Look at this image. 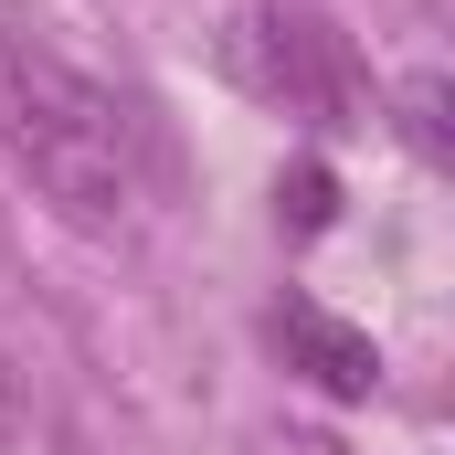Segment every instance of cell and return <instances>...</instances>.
<instances>
[{"label":"cell","mask_w":455,"mask_h":455,"mask_svg":"<svg viewBox=\"0 0 455 455\" xmlns=\"http://www.w3.org/2000/svg\"><path fill=\"white\" fill-rule=\"evenodd\" d=\"M0 159L96 243L148 223V127L107 75L43 32H0Z\"/></svg>","instance_id":"6da1fadb"},{"label":"cell","mask_w":455,"mask_h":455,"mask_svg":"<svg viewBox=\"0 0 455 455\" xmlns=\"http://www.w3.org/2000/svg\"><path fill=\"white\" fill-rule=\"evenodd\" d=\"M223 75L243 85V96H265V107L307 116V127H349V116L371 107L349 32H329V21L297 11V0H254V11H233V21H223Z\"/></svg>","instance_id":"7a4b0ae2"},{"label":"cell","mask_w":455,"mask_h":455,"mask_svg":"<svg viewBox=\"0 0 455 455\" xmlns=\"http://www.w3.org/2000/svg\"><path fill=\"white\" fill-rule=\"evenodd\" d=\"M275 349H286L329 403H371V392H381V349H371V329L329 318L318 297H286V307H275Z\"/></svg>","instance_id":"3957f363"},{"label":"cell","mask_w":455,"mask_h":455,"mask_svg":"<svg viewBox=\"0 0 455 455\" xmlns=\"http://www.w3.org/2000/svg\"><path fill=\"white\" fill-rule=\"evenodd\" d=\"M392 127H403V148L424 159V170H445L455 159V127H445V75L424 64V75H403V96H392Z\"/></svg>","instance_id":"277c9868"},{"label":"cell","mask_w":455,"mask_h":455,"mask_svg":"<svg viewBox=\"0 0 455 455\" xmlns=\"http://www.w3.org/2000/svg\"><path fill=\"white\" fill-rule=\"evenodd\" d=\"M21 424V371H11V349H0V435Z\"/></svg>","instance_id":"5b68a950"}]
</instances>
